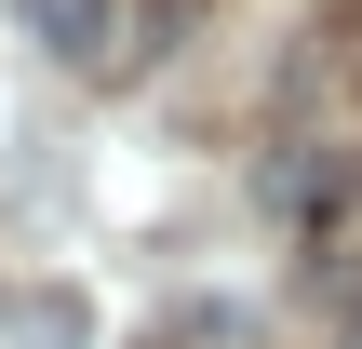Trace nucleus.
I'll use <instances>...</instances> for the list:
<instances>
[{
    "mask_svg": "<svg viewBox=\"0 0 362 349\" xmlns=\"http://www.w3.org/2000/svg\"><path fill=\"white\" fill-rule=\"evenodd\" d=\"M13 27H27L54 67H107V54H121V0H13Z\"/></svg>",
    "mask_w": 362,
    "mask_h": 349,
    "instance_id": "1",
    "label": "nucleus"
},
{
    "mask_svg": "<svg viewBox=\"0 0 362 349\" xmlns=\"http://www.w3.org/2000/svg\"><path fill=\"white\" fill-rule=\"evenodd\" d=\"M0 349H94V296H81V282H27V296H0Z\"/></svg>",
    "mask_w": 362,
    "mask_h": 349,
    "instance_id": "2",
    "label": "nucleus"
}]
</instances>
